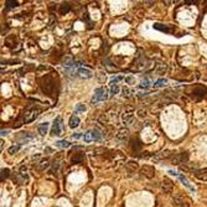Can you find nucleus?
I'll use <instances>...</instances> for the list:
<instances>
[{
	"mask_svg": "<svg viewBox=\"0 0 207 207\" xmlns=\"http://www.w3.org/2000/svg\"><path fill=\"white\" fill-rule=\"evenodd\" d=\"M107 98H108L107 91H105L103 87H99V88H97L94 91V97L92 98V103L96 104L98 102H103V100H105Z\"/></svg>",
	"mask_w": 207,
	"mask_h": 207,
	"instance_id": "f257e3e1",
	"label": "nucleus"
},
{
	"mask_svg": "<svg viewBox=\"0 0 207 207\" xmlns=\"http://www.w3.org/2000/svg\"><path fill=\"white\" fill-rule=\"evenodd\" d=\"M171 161L175 165H181L183 164L185 165L188 161V154L187 153H179V154H175L172 158H171Z\"/></svg>",
	"mask_w": 207,
	"mask_h": 207,
	"instance_id": "f03ea898",
	"label": "nucleus"
},
{
	"mask_svg": "<svg viewBox=\"0 0 207 207\" xmlns=\"http://www.w3.org/2000/svg\"><path fill=\"white\" fill-rule=\"evenodd\" d=\"M39 113H40V109L39 108H33V109H29L27 112L25 113V116H24V122L25 123H30V122H33L35 120L36 118H37L39 116Z\"/></svg>",
	"mask_w": 207,
	"mask_h": 207,
	"instance_id": "7ed1b4c3",
	"label": "nucleus"
},
{
	"mask_svg": "<svg viewBox=\"0 0 207 207\" xmlns=\"http://www.w3.org/2000/svg\"><path fill=\"white\" fill-rule=\"evenodd\" d=\"M140 174L141 176H144L146 179H153L155 176V169L150 165H144L140 168Z\"/></svg>",
	"mask_w": 207,
	"mask_h": 207,
	"instance_id": "20e7f679",
	"label": "nucleus"
},
{
	"mask_svg": "<svg viewBox=\"0 0 207 207\" xmlns=\"http://www.w3.org/2000/svg\"><path fill=\"white\" fill-rule=\"evenodd\" d=\"M161 190L165 194H171L174 190V182L170 180L169 177H164V180L161 182Z\"/></svg>",
	"mask_w": 207,
	"mask_h": 207,
	"instance_id": "39448f33",
	"label": "nucleus"
},
{
	"mask_svg": "<svg viewBox=\"0 0 207 207\" xmlns=\"http://www.w3.org/2000/svg\"><path fill=\"white\" fill-rule=\"evenodd\" d=\"M62 134V119L61 118H56L52 127V135H61Z\"/></svg>",
	"mask_w": 207,
	"mask_h": 207,
	"instance_id": "423d86ee",
	"label": "nucleus"
},
{
	"mask_svg": "<svg viewBox=\"0 0 207 207\" xmlns=\"http://www.w3.org/2000/svg\"><path fill=\"white\" fill-rule=\"evenodd\" d=\"M133 117H134V113H133V109L128 107L127 108V112L125 113H123V116H122V122L123 124H129L132 120H133Z\"/></svg>",
	"mask_w": 207,
	"mask_h": 207,
	"instance_id": "0eeeda50",
	"label": "nucleus"
},
{
	"mask_svg": "<svg viewBox=\"0 0 207 207\" xmlns=\"http://www.w3.org/2000/svg\"><path fill=\"white\" fill-rule=\"evenodd\" d=\"M174 206L175 207H188V204L183 200V197L181 195H176L174 197Z\"/></svg>",
	"mask_w": 207,
	"mask_h": 207,
	"instance_id": "6e6552de",
	"label": "nucleus"
},
{
	"mask_svg": "<svg viewBox=\"0 0 207 207\" xmlns=\"http://www.w3.org/2000/svg\"><path fill=\"white\" fill-rule=\"evenodd\" d=\"M195 176L201 181H207V168L199 169L195 171Z\"/></svg>",
	"mask_w": 207,
	"mask_h": 207,
	"instance_id": "1a4fd4ad",
	"label": "nucleus"
},
{
	"mask_svg": "<svg viewBox=\"0 0 207 207\" xmlns=\"http://www.w3.org/2000/svg\"><path fill=\"white\" fill-rule=\"evenodd\" d=\"M154 27L156 30H159V31H164V33H168V34H171L174 33V27L172 26H169V25H163V24H155Z\"/></svg>",
	"mask_w": 207,
	"mask_h": 207,
	"instance_id": "9d476101",
	"label": "nucleus"
},
{
	"mask_svg": "<svg viewBox=\"0 0 207 207\" xmlns=\"http://www.w3.org/2000/svg\"><path fill=\"white\" fill-rule=\"evenodd\" d=\"M128 136H129V130L127 129V128H123V129H120L118 132L117 134V138L119 140H127Z\"/></svg>",
	"mask_w": 207,
	"mask_h": 207,
	"instance_id": "9b49d317",
	"label": "nucleus"
},
{
	"mask_svg": "<svg viewBox=\"0 0 207 207\" xmlns=\"http://www.w3.org/2000/svg\"><path fill=\"white\" fill-rule=\"evenodd\" d=\"M125 168H127V170H128L129 172H134L135 170L139 169V165H138L136 161H128V163L125 164Z\"/></svg>",
	"mask_w": 207,
	"mask_h": 207,
	"instance_id": "f8f14e48",
	"label": "nucleus"
},
{
	"mask_svg": "<svg viewBox=\"0 0 207 207\" xmlns=\"http://www.w3.org/2000/svg\"><path fill=\"white\" fill-rule=\"evenodd\" d=\"M84 160V155L82 154V153H78V154H75L71 158V161L73 163V164H81L82 161Z\"/></svg>",
	"mask_w": 207,
	"mask_h": 207,
	"instance_id": "ddd939ff",
	"label": "nucleus"
},
{
	"mask_svg": "<svg viewBox=\"0 0 207 207\" xmlns=\"http://www.w3.org/2000/svg\"><path fill=\"white\" fill-rule=\"evenodd\" d=\"M78 73H80L81 77H83V78H91L92 76H93V72H92L91 70H87V68H80V70H78Z\"/></svg>",
	"mask_w": 207,
	"mask_h": 207,
	"instance_id": "4468645a",
	"label": "nucleus"
},
{
	"mask_svg": "<svg viewBox=\"0 0 207 207\" xmlns=\"http://www.w3.org/2000/svg\"><path fill=\"white\" fill-rule=\"evenodd\" d=\"M47 130H48V123L45 122V123H41L39 125V133L41 135H46L47 134Z\"/></svg>",
	"mask_w": 207,
	"mask_h": 207,
	"instance_id": "2eb2a0df",
	"label": "nucleus"
},
{
	"mask_svg": "<svg viewBox=\"0 0 207 207\" xmlns=\"http://www.w3.org/2000/svg\"><path fill=\"white\" fill-rule=\"evenodd\" d=\"M68 124H70V128H72V129L73 128H77L78 125H80V118L76 117V116H72L70 118V123Z\"/></svg>",
	"mask_w": 207,
	"mask_h": 207,
	"instance_id": "dca6fc26",
	"label": "nucleus"
},
{
	"mask_svg": "<svg viewBox=\"0 0 207 207\" xmlns=\"http://www.w3.org/2000/svg\"><path fill=\"white\" fill-rule=\"evenodd\" d=\"M71 10V5H70V3H63L60 5V14H67L68 11Z\"/></svg>",
	"mask_w": 207,
	"mask_h": 207,
	"instance_id": "f3484780",
	"label": "nucleus"
},
{
	"mask_svg": "<svg viewBox=\"0 0 207 207\" xmlns=\"http://www.w3.org/2000/svg\"><path fill=\"white\" fill-rule=\"evenodd\" d=\"M159 158L160 159H168V158H172V153L170 150H165V151H161V153L159 154Z\"/></svg>",
	"mask_w": 207,
	"mask_h": 207,
	"instance_id": "a211bd4d",
	"label": "nucleus"
},
{
	"mask_svg": "<svg viewBox=\"0 0 207 207\" xmlns=\"http://www.w3.org/2000/svg\"><path fill=\"white\" fill-rule=\"evenodd\" d=\"M166 70H168V66L165 65V63H161V65H159V67L156 68V73H158V75H164V73L166 72Z\"/></svg>",
	"mask_w": 207,
	"mask_h": 207,
	"instance_id": "6ab92c4d",
	"label": "nucleus"
},
{
	"mask_svg": "<svg viewBox=\"0 0 207 207\" xmlns=\"http://www.w3.org/2000/svg\"><path fill=\"white\" fill-rule=\"evenodd\" d=\"M91 133H92V138H93V140H96V141H99V140H102V136H100V134H99V132L98 130H91Z\"/></svg>",
	"mask_w": 207,
	"mask_h": 207,
	"instance_id": "aec40b11",
	"label": "nucleus"
},
{
	"mask_svg": "<svg viewBox=\"0 0 207 207\" xmlns=\"http://www.w3.org/2000/svg\"><path fill=\"white\" fill-rule=\"evenodd\" d=\"M119 86L118 84H113V86H110V96H116V94H118L119 93Z\"/></svg>",
	"mask_w": 207,
	"mask_h": 207,
	"instance_id": "412c9836",
	"label": "nucleus"
},
{
	"mask_svg": "<svg viewBox=\"0 0 207 207\" xmlns=\"http://www.w3.org/2000/svg\"><path fill=\"white\" fill-rule=\"evenodd\" d=\"M20 148H21V145H12V146H10V148H9V154L17 153V151L20 150Z\"/></svg>",
	"mask_w": 207,
	"mask_h": 207,
	"instance_id": "4be33fe9",
	"label": "nucleus"
},
{
	"mask_svg": "<svg viewBox=\"0 0 207 207\" xmlns=\"http://www.w3.org/2000/svg\"><path fill=\"white\" fill-rule=\"evenodd\" d=\"M83 139H84V141L86 143H91V141H93V138H92V133H91V130H88L86 133V134L83 135Z\"/></svg>",
	"mask_w": 207,
	"mask_h": 207,
	"instance_id": "5701e85b",
	"label": "nucleus"
},
{
	"mask_svg": "<svg viewBox=\"0 0 207 207\" xmlns=\"http://www.w3.org/2000/svg\"><path fill=\"white\" fill-rule=\"evenodd\" d=\"M56 145L60 146V148H68V146H70V143L66 141V140H60V141L56 143Z\"/></svg>",
	"mask_w": 207,
	"mask_h": 207,
	"instance_id": "b1692460",
	"label": "nucleus"
},
{
	"mask_svg": "<svg viewBox=\"0 0 207 207\" xmlns=\"http://www.w3.org/2000/svg\"><path fill=\"white\" fill-rule=\"evenodd\" d=\"M166 80H164V78H161V80H159V81H156L155 83H154V87H163L166 84Z\"/></svg>",
	"mask_w": 207,
	"mask_h": 207,
	"instance_id": "393cba45",
	"label": "nucleus"
},
{
	"mask_svg": "<svg viewBox=\"0 0 207 207\" xmlns=\"http://www.w3.org/2000/svg\"><path fill=\"white\" fill-rule=\"evenodd\" d=\"M98 120H99V123L100 124H103V125H105V124L108 123V118H107V116L105 114H102L99 118H98Z\"/></svg>",
	"mask_w": 207,
	"mask_h": 207,
	"instance_id": "a878e982",
	"label": "nucleus"
},
{
	"mask_svg": "<svg viewBox=\"0 0 207 207\" xmlns=\"http://www.w3.org/2000/svg\"><path fill=\"white\" fill-rule=\"evenodd\" d=\"M86 110V105L84 104H78L77 107H76V109H75V113L77 114V113H80V112H84Z\"/></svg>",
	"mask_w": 207,
	"mask_h": 207,
	"instance_id": "bb28decb",
	"label": "nucleus"
},
{
	"mask_svg": "<svg viewBox=\"0 0 207 207\" xmlns=\"http://www.w3.org/2000/svg\"><path fill=\"white\" fill-rule=\"evenodd\" d=\"M123 97H125V98H130V94H132V92L128 89V88H123Z\"/></svg>",
	"mask_w": 207,
	"mask_h": 207,
	"instance_id": "cd10ccee",
	"label": "nucleus"
},
{
	"mask_svg": "<svg viewBox=\"0 0 207 207\" xmlns=\"http://www.w3.org/2000/svg\"><path fill=\"white\" fill-rule=\"evenodd\" d=\"M16 6H17L16 1H6V8L8 9H12V8H16Z\"/></svg>",
	"mask_w": 207,
	"mask_h": 207,
	"instance_id": "c85d7f7f",
	"label": "nucleus"
},
{
	"mask_svg": "<svg viewBox=\"0 0 207 207\" xmlns=\"http://www.w3.org/2000/svg\"><path fill=\"white\" fill-rule=\"evenodd\" d=\"M123 80V77L122 76H118V77H116V78H113L112 81H110V86H113V84H117L119 81H122Z\"/></svg>",
	"mask_w": 207,
	"mask_h": 207,
	"instance_id": "c756f323",
	"label": "nucleus"
},
{
	"mask_svg": "<svg viewBox=\"0 0 207 207\" xmlns=\"http://www.w3.org/2000/svg\"><path fill=\"white\" fill-rule=\"evenodd\" d=\"M138 117L139 118H145L146 117V110L145 109H139L138 110Z\"/></svg>",
	"mask_w": 207,
	"mask_h": 207,
	"instance_id": "7c9ffc66",
	"label": "nucleus"
},
{
	"mask_svg": "<svg viewBox=\"0 0 207 207\" xmlns=\"http://www.w3.org/2000/svg\"><path fill=\"white\" fill-rule=\"evenodd\" d=\"M8 176H9V170H8V169H3V170H1V180L6 179Z\"/></svg>",
	"mask_w": 207,
	"mask_h": 207,
	"instance_id": "2f4dec72",
	"label": "nucleus"
},
{
	"mask_svg": "<svg viewBox=\"0 0 207 207\" xmlns=\"http://www.w3.org/2000/svg\"><path fill=\"white\" fill-rule=\"evenodd\" d=\"M125 82L128 84H134L135 83V78L134 77H125Z\"/></svg>",
	"mask_w": 207,
	"mask_h": 207,
	"instance_id": "473e14b6",
	"label": "nucleus"
},
{
	"mask_svg": "<svg viewBox=\"0 0 207 207\" xmlns=\"http://www.w3.org/2000/svg\"><path fill=\"white\" fill-rule=\"evenodd\" d=\"M12 181H14V182H16V183H20V182H21L17 175H14V176H12Z\"/></svg>",
	"mask_w": 207,
	"mask_h": 207,
	"instance_id": "72a5a7b5",
	"label": "nucleus"
},
{
	"mask_svg": "<svg viewBox=\"0 0 207 207\" xmlns=\"http://www.w3.org/2000/svg\"><path fill=\"white\" fill-rule=\"evenodd\" d=\"M81 136H82V135H81V133H75V134L72 135V138H73V139H80Z\"/></svg>",
	"mask_w": 207,
	"mask_h": 207,
	"instance_id": "f704fd0d",
	"label": "nucleus"
},
{
	"mask_svg": "<svg viewBox=\"0 0 207 207\" xmlns=\"http://www.w3.org/2000/svg\"><path fill=\"white\" fill-rule=\"evenodd\" d=\"M148 86H149V82H148V81L143 82V83L140 84V87H141V88H144V87H145V88H146V87H148Z\"/></svg>",
	"mask_w": 207,
	"mask_h": 207,
	"instance_id": "c9c22d12",
	"label": "nucleus"
},
{
	"mask_svg": "<svg viewBox=\"0 0 207 207\" xmlns=\"http://www.w3.org/2000/svg\"><path fill=\"white\" fill-rule=\"evenodd\" d=\"M8 134V130H3L1 132V135H6Z\"/></svg>",
	"mask_w": 207,
	"mask_h": 207,
	"instance_id": "e433bc0d",
	"label": "nucleus"
}]
</instances>
